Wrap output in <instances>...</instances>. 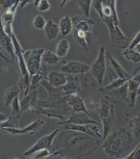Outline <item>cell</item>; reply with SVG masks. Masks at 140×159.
Masks as SVG:
<instances>
[{"label":"cell","mask_w":140,"mask_h":159,"mask_svg":"<svg viewBox=\"0 0 140 159\" xmlns=\"http://www.w3.org/2000/svg\"><path fill=\"white\" fill-rule=\"evenodd\" d=\"M46 65L42 63V67L33 76H31L30 79V90L36 89L37 87L41 86L43 81L47 80L49 72L46 69Z\"/></svg>","instance_id":"cell-21"},{"label":"cell","mask_w":140,"mask_h":159,"mask_svg":"<svg viewBox=\"0 0 140 159\" xmlns=\"http://www.w3.org/2000/svg\"><path fill=\"white\" fill-rule=\"evenodd\" d=\"M125 159H140V143L137 144L135 148H133L131 152H129V154L126 155L125 157H123Z\"/></svg>","instance_id":"cell-36"},{"label":"cell","mask_w":140,"mask_h":159,"mask_svg":"<svg viewBox=\"0 0 140 159\" xmlns=\"http://www.w3.org/2000/svg\"><path fill=\"white\" fill-rule=\"evenodd\" d=\"M106 59L107 61L111 64L112 67L113 68L114 71L116 72V74H117V76L120 79H126V80H129L130 79H132L136 74H129L126 71V70L122 67V66L119 63L118 61H116L113 57H112L111 53L108 52H106Z\"/></svg>","instance_id":"cell-17"},{"label":"cell","mask_w":140,"mask_h":159,"mask_svg":"<svg viewBox=\"0 0 140 159\" xmlns=\"http://www.w3.org/2000/svg\"><path fill=\"white\" fill-rule=\"evenodd\" d=\"M37 10L41 12H46L50 9V0H41L36 5Z\"/></svg>","instance_id":"cell-35"},{"label":"cell","mask_w":140,"mask_h":159,"mask_svg":"<svg viewBox=\"0 0 140 159\" xmlns=\"http://www.w3.org/2000/svg\"><path fill=\"white\" fill-rule=\"evenodd\" d=\"M43 30L45 33V36L49 41H54L56 39L59 34L60 33L59 25L56 24L52 20H47Z\"/></svg>","instance_id":"cell-23"},{"label":"cell","mask_w":140,"mask_h":159,"mask_svg":"<svg viewBox=\"0 0 140 159\" xmlns=\"http://www.w3.org/2000/svg\"><path fill=\"white\" fill-rule=\"evenodd\" d=\"M127 84H128V103H127V105L129 108H133L135 106L136 101L138 99V92L140 83L132 78L128 81Z\"/></svg>","instance_id":"cell-19"},{"label":"cell","mask_w":140,"mask_h":159,"mask_svg":"<svg viewBox=\"0 0 140 159\" xmlns=\"http://www.w3.org/2000/svg\"><path fill=\"white\" fill-rule=\"evenodd\" d=\"M107 71V64H106V50L103 46L98 49V56L96 59L90 66V73L98 82V84L103 83V79Z\"/></svg>","instance_id":"cell-5"},{"label":"cell","mask_w":140,"mask_h":159,"mask_svg":"<svg viewBox=\"0 0 140 159\" xmlns=\"http://www.w3.org/2000/svg\"><path fill=\"white\" fill-rule=\"evenodd\" d=\"M50 149H42L41 151H38V152H35L34 154L31 157H33L32 158H46V157H49L50 156Z\"/></svg>","instance_id":"cell-37"},{"label":"cell","mask_w":140,"mask_h":159,"mask_svg":"<svg viewBox=\"0 0 140 159\" xmlns=\"http://www.w3.org/2000/svg\"><path fill=\"white\" fill-rule=\"evenodd\" d=\"M59 31L63 36H68L72 33L73 29V22L72 19L68 16H66L64 17L61 18L59 23Z\"/></svg>","instance_id":"cell-25"},{"label":"cell","mask_w":140,"mask_h":159,"mask_svg":"<svg viewBox=\"0 0 140 159\" xmlns=\"http://www.w3.org/2000/svg\"><path fill=\"white\" fill-rule=\"evenodd\" d=\"M11 40L13 43L14 49H15V53L16 56V61L18 62V66H19V69H20V81L18 85L20 86L21 91L24 92V96H26L27 94L30 91V79L31 76L30 74L28 72V68L26 66L25 61H24V52L21 45L19 43L18 39L15 37V34L11 35Z\"/></svg>","instance_id":"cell-4"},{"label":"cell","mask_w":140,"mask_h":159,"mask_svg":"<svg viewBox=\"0 0 140 159\" xmlns=\"http://www.w3.org/2000/svg\"><path fill=\"white\" fill-rule=\"evenodd\" d=\"M19 119L20 117L12 116L8 117L6 121L0 122V127L1 128H19Z\"/></svg>","instance_id":"cell-32"},{"label":"cell","mask_w":140,"mask_h":159,"mask_svg":"<svg viewBox=\"0 0 140 159\" xmlns=\"http://www.w3.org/2000/svg\"><path fill=\"white\" fill-rule=\"evenodd\" d=\"M11 111V115L15 116V117H20L21 114V107H20V100H19V96L15 97L11 103L10 106Z\"/></svg>","instance_id":"cell-33"},{"label":"cell","mask_w":140,"mask_h":159,"mask_svg":"<svg viewBox=\"0 0 140 159\" xmlns=\"http://www.w3.org/2000/svg\"><path fill=\"white\" fill-rule=\"evenodd\" d=\"M123 57L126 61L132 62V63H140V53L134 49H129L126 48L123 51Z\"/></svg>","instance_id":"cell-29"},{"label":"cell","mask_w":140,"mask_h":159,"mask_svg":"<svg viewBox=\"0 0 140 159\" xmlns=\"http://www.w3.org/2000/svg\"><path fill=\"white\" fill-rule=\"evenodd\" d=\"M44 52L43 48L33 49L24 52V58L30 76H33L42 67V57Z\"/></svg>","instance_id":"cell-6"},{"label":"cell","mask_w":140,"mask_h":159,"mask_svg":"<svg viewBox=\"0 0 140 159\" xmlns=\"http://www.w3.org/2000/svg\"><path fill=\"white\" fill-rule=\"evenodd\" d=\"M129 80L120 79V78H119V79L111 82V83H110L108 85L106 86V87H101L100 89L98 90V92H102V93H105V92H109V91H112V90L116 89V88H119V87H120L121 86L124 85V84H125Z\"/></svg>","instance_id":"cell-30"},{"label":"cell","mask_w":140,"mask_h":159,"mask_svg":"<svg viewBox=\"0 0 140 159\" xmlns=\"http://www.w3.org/2000/svg\"><path fill=\"white\" fill-rule=\"evenodd\" d=\"M69 48L70 44L68 40L66 39H63L59 40L58 43L56 44L55 52L59 58H62V57H66L68 55V52H69Z\"/></svg>","instance_id":"cell-28"},{"label":"cell","mask_w":140,"mask_h":159,"mask_svg":"<svg viewBox=\"0 0 140 159\" xmlns=\"http://www.w3.org/2000/svg\"><path fill=\"white\" fill-rule=\"evenodd\" d=\"M139 43H140V30L138 31V34L135 35V37L133 38V39L131 40V42H130V43H129L128 48H129V49H134L135 47Z\"/></svg>","instance_id":"cell-39"},{"label":"cell","mask_w":140,"mask_h":159,"mask_svg":"<svg viewBox=\"0 0 140 159\" xmlns=\"http://www.w3.org/2000/svg\"><path fill=\"white\" fill-rule=\"evenodd\" d=\"M128 128L131 131L133 138L136 139H140V113L129 120L128 122Z\"/></svg>","instance_id":"cell-26"},{"label":"cell","mask_w":140,"mask_h":159,"mask_svg":"<svg viewBox=\"0 0 140 159\" xmlns=\"http://www.w3.org/2000/svg\"><path fill=\"white\" fill-rule=\"evenodd\" d=\"M38 93L37 88L30 90L26 96L20 100V107H21L22 113L25 111H35L38 106Z\"/></svg>","instance_id":"cell-12"},{"label":"cell","mask_w":140,"mask_h":159,"mask_svg":"<svg viewBox=\"0 0 140 159\" xmlns=\"http://www.w3.org/2000/svg\"><path fill=\"white\" fill-rule=\"evenodd\" d=\"M0 44H1V51H3V56H1V57H5L7 54L10 59L12 61L16 60V56L15 53V49H14L13 43L11 40V38L9 37L7 34L5 33L2 27L1 26V32H0Z\"/></svg>","instance_id":"cell-14"},{"label":"cell","mask_w":140,"mask_h":159,"mask_svg":"<svg viewBox=\"0 0 140 159\" xmlns=\"http://www.w3.org/2000/svg\"><path fill=\"white\" fill-rule=\"evenodd\" d=\"M92 2H93V0H77V6L85 17L90 18Z\"/></svg>","instance_id":"cell-31"},{"label":"cell","mask_w":140,"mask_h":159,"mask_svg":"<svg viewBox=\"0 0 140 159\" xmlns=\"http://www.w3.org/2000/svg\"><path fill=\"white\" fill-rule=\"evenodd\" d=\"M133 142V136L129 129L121 127L109 133L107 138L103 139L102 148L110 157L119 158L131 150Z\"/></svg>","instance_id":"cell-2"},{"label":"cell","mask_w":140,"mask_h":159,"mask_svg":"<svg viewBox=\"0 0 140 159\" xmlns=\"http://www.w3.org/2000/svg\"><path fill=\"white\" fill-rule=\"evenodd\" d=\"M116 2V0H93L91 7L98 14L108 30L112 43L125 48L128 37L120 28Z\"/></svg>","instance_id":"cell-1"},{"label":"cell","mask_w":140,"mask_h":159,"mask_svg":"<svg viewBox=\"0 0 140 159\" xmlns=\"http://www.w3.org/2000/svg\"><path fill=\"white\" fill-rule=\"evenodd\" d=\"M0 118H1V119H0V122H4V121H6V120L8 118V117L5 115L4 113H0Z\"/></svg>","instance_id":"cell-42"},{"label":"cell","mask_w":140,"mask_h":159,"mask_svg":"<svg viewBox=\"0 0 140 159\" xmlns=\"http://www.w3.org/2000/svg\"><path fill=\"white\" fill-rule=\"evenodd\" d=\"M66 103L72 111L77 112V113L83 112L91 116L90 111L86 108L85 101L78 94H72V95L66 96Z\"/></svg>","instance_id":"cell-15"},{"label":"cell","mask_w":140,"mask_h":159,"mask_svg":"<svg viewBox=\"0 0 140 159\" xmlns=\"http://www.w3.org/2000/svg\"><path fill=\"white\" fill-rule=\"evenodd\" d=\"M98 115L103 125V138L104 139L112 131L114 126L116 124L115 116V106L107 97H103L100 100L98 104Z\"/></svg>","instance_id":"cell-3"},{"label":"cell","mask_w":140,"mask_h":159,"mask_svg":"<svg viewBox=\"0 0 140 159\" xmlns=\"http://www.w3.org/2000/svg\"><path fill=\"white\" fill-rule=\"evenodd\" d=\"M138 98H140V94H139V95H138Z\"/></svg>","instance_id":"cell-45"},{"label":"cell","mask_w":140,"mask_h":159,"mask_svg":"<svg viewBox=\"0 0 140 159\" xmlns=\"http://www.w3.org/2000/svg\"><path fill=\"white\" fill-rule=\"evenodd\" d=\"M46 20L42 16H36L33 20V26L36 30H43L46 25Z\"/></svg>","instance_id":"cell-34"},{"label":"cell","mask_w":140,"mask_h":159,"mask_svg":"<svg viewBox=\"0 0 140 159\" xmlns=\"http://www.w3.org/2000/svg\"><path fill=\"white\" fill-rule=\"evenodd\" d=\"M16 2H17V0H0V4L3 8L4 11H6L13 7Z\"/></svg>","instance_id":"cell-38"},{"label":"cell","mask_w":140,"mask_h":159,"mask_svg":"<svg viewBox=\"0 0 140 159\" xmlns=\"http://www.w3.org/2000/svg\"><path fill=\"white\" fill-rule=\"evenodd\" d=\"M139 113H140V111H139Z\"/></svg>","instance_id":"cell-46"},{"label":"cell","mask_w":140,"mask_h":159,"mask_svg":"<svg viewBox=\"0 0 140 159\" xmlns=\"http://www.w3.org/2000/svg\"><path fill=\"white\" fill-rule=\"evenodd\" d=\"M59 131V129L57 128L54 130L52 132L49 133L47 135H43L41 138H39L31 148L27 149L26 151H24L23 154L24 156H26V157H31V156H33L35 152L42 150V149H50V150L51 148H52L53 141L55 140Z\"/></svg>","instance_id":"cell-7"},{"label":"cell","mask_w":140,"mask_h":159,"mask_svg":"<svg viewBox=\"0 0 140 159\" xmlns=\"http://www.w3.org/2000/svg\"><path fill=\"white\" fill-rule=\"evenodd\" d=\"M90 66L88 64L78 61H69L63 64L60 70L66 74H72V75H79V74H85L90 72Z\"/></svg>","instance_id":"cell-10"},{"label":"cell","mask_w":140,"mask_h":159,"mask_svg":"<svg viewBox=\"0 0 140 159\" xmlns=\"http://www.w3.org/2000/svg\"><path fill=\"white\" fill-rule=\"evenodd\" d=\"M21 91L20 86L12 85L8 87L3 93L2 96V103L6 108H10L11 103L15 97H17L20 95V92Z\"/></svg>","instance_id":"cell-22"},{"label":"cell","mask_w":140,"mask_h":159,"mask_svg":"<svg viewBox=\"0 0 140 159\" xmlns=\"http://www.w3.org/2000/svg\"><path fill=\"white\" fill-rule=\"evenodd\" d=\"M72 19L74 30H79L91 33L94 30V25H95V22L94 20L85 17V16L82 18L79 17V16H74Z\"/></svg>","instance_id":"cell-18"},{"label":"cell","mask_w":140,"mask_h":159,"mask_svg":"<svg viewBox=\"0 0 140 159\" xmlns=\"http://www.w3.org/2000/svg\"><path fill=\"white\" fill-rule=\"evenodd\" d=\"M63 129L65 130H72V131H78V132L84 133L93 137L102 139L103 133L101 132L98 123H90V124H65L63 125Z\"/></svg>","instance_id":"cell-8"},{"label":"cell","mask_w":140,"mask_h":159,"mask_svg":"<svg viewBox=\"0 0 140 159\" xmlns=\"http://www.w3.org/2000/svg\"><path fill=\"white\" fill-rule=\"evenodd\" d=\"M91 33L79 30H74L73 31L74 41L76 42L77 46L80 47L82 50L85 52H88L91 49L95 41V39Z\"/></svg>","instance_id":"cell-11"},{"label":"cell","mask_w":140,"mask_h":159,"mask_svg":"<svg viewBox=\"0 0 140 159\" xmlns=\"http://www.w3.org/2000/svg\"><path fill=\"white\" fill-rule=\"evenodd\" d=\"M90 124V123H97L98 122L92 118V117L87 113H83V112H71L69 118L68 120H66L65 122H58V125L63 126L65 124Z\"/></svg>","instance_id":"cell-13"},{"label":"cell","mask_w":140,"mask_h":159,"mask_svg":"<svg viewBox=\"0 0 140 159\" xmlns=\"http://www.w3.org/2000/svg\"><path fill=\"white\" fill-rule=\"evenodd\" d=\"M47 81L54 87H60L67 83L68 74H66L63 71L52 70L49 72Z\"/></svg>","instance_id":"cell-20"},{"label":"cell","mask_w":140,"mask_h":159,"mask_svg":"<svg viewBox=\"0 0 140 159\" xmlns=\"http://www.w3.org/2000/svg\"><path fill=\"white\" fill-rule=\"evenodd\" d=\"M39 1H41V0H34V2H33V3H34L35 6H36V5L37 4V2H39Z\"/></svg>","instance_id":"cell-44"},{"label":"cell","mask_w":140,"mask_h":159,"mask_svg":"<svg viewBox=\"0 0 140 159\" xmlns=\"http://www.w3.org/2000/svg\"><path fill=\"white\" fill-rule=\"evenodd\" d=\"M43 119H37L32 122L24 128H1V131L11 134L12 135H22L27 134H35L44 126Z\"/></svg>","instance_id":"cell-9"},{"label":"cell","mask_w":140,"mask_h":159,"mask_svg":"<svg viewBox=\"0 0 140 159\" xmlns=\"http://www.w3.org/2000/svg\"><path fill=\"white\" fill-rule=\"evenodd\" d=\"M61 90L63 96H67L72 94H79L81 92V83L77 75L68 74V81L63 86H62Z\"/></svg>","instance_id":"cell-16"},{"label":"cell","mask_w":140,"mask_h":159,"mask_svg":"<svg viewBox=\"0 0 140 159\" xmlns=\"http://www.w3.org/2000/svg\"><path fill=\"white\" fill-rule=\"evenodd\" d=\"M134 50H136L137 52H138L140 53V43L138 44L137 46L135 47V48H134Z\"/></svg>","instance_id":"cell-43"},{"label":"cell","mask_w":140,"mask_h":159,"mask_svg":"<svg viewBox=\"0 0 140 159\" xmlns=\"http://www.w3.org/2000/svg\"><path fill=\"white\" fill-rule=\"evenodd\" d=\"M32 2H34V0H20V4H19V7L20 9H24L26 7L27 5L30 4Z\"/></svg>","instance_id":"cell-40"},{"label":"cell","mask_w":140,"mask_h":159,"mask_svg":"<svg viewBox=\"0 0 140 159\" xmlns=\"http://www.w3.org/2000/svg\"><path fill=\"white\" fill-rule=\"evenodd\" d=\"M71 0H61V2H60V5H59V8L62 9L64 6H65L68 2H70Z\"/></svg>","instance_id":"cell-41"},{"label":"cell","mask_w":140,"mask_h":159,"mask_svg":"<svg viewBox=\"0 0 140 159\" xmlns=\"http://www.w3.org/2000/svg\"><path fill=\"white\" fill-rule=\"evenodd\" d=\"M42 63L46 66H56L59 62V57L51 50L44 51L42 57Z\"/></svg>","instance_id":"cell-27"},{"label":"cell","mask_w":140,"mask_h":159,"mask_svg":"<svg viewBox=\"0 0 140 159\" xmlns=\"http://www.w3.org/2000/svg\"><path fill=\"white\" fill-rule=\"evenodd\" d=\"M127 83L119 88L105 92L104 94H106L107 96H113V97L120 99V100H123L127 105V103H128V84H127Z\"/></svg>","instance_id":"cell-24"}]
</instances>
